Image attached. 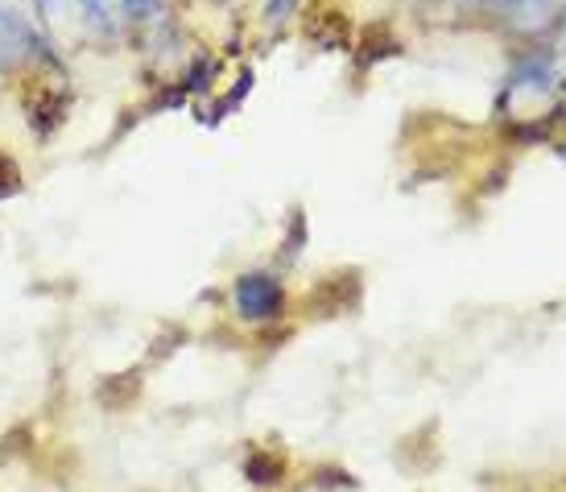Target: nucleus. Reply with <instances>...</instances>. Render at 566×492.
Wrapping results in <instances>:
<instances>
[{
	"label": "nucleus",
	"instance_id": "f257e3e1",
	"mask_svg": "<svg viewBox=\"0 0 566 492\" xmlns=\"http://www.w3.org/2000/svg\"><path fill=\"white\" fill-rule=\"evenodd\" d=\"M232 299H237L240 318H249V323H269L285 311V290L273 273H240Z\"/></svg>",
	"mask_w": 566,
	"mask_h": 492
},
{
	"label": "nucleus",
	"instance_id": "f03ea898",
	"mask_svg": "<svg viewBox=\"0 0 566 492\" xmlns=\"http://www.w3.org/2000/svg\"><path fill=\"white\" fill-rule=\"evenodd\" d=\"M33 46H38V38H33L30 25H25L13 9H4V4H0V71L17 66Z\"/></svg>",
	"mask_w": 566,
	"mask_h": 492
},
{
	"label": "nucleus",
	"instance_id": "7ed1b4c3",
	"mask_svg": "<svg viewBox=\"0 0 566 492\" xmlns=\"http://www.w3.org/2000/svg\"><path fill=\"white\" fill-rule=\"evenodd\" d=\"M244 477L252 484H277L285 477V460L282 456H273V451H252L249 463H244Z\"/></svg>",
	"mask_w": 566,
	"mask_h": 492
},
{
	"label": "nucleus",
	"instance_id": "20e7f679",
	"mask_svg": "<svg viewBox=\"0 0 566 492\" xmlns=\"http://www.w3.org/2000/svg\"><path fill=\"white\" fill-rule=\"evenodd\" d=\"M75 4H80V9H83V17H87V21H92V25H99V30H108V25H112L108 4H104V0H75Z\"/></svg>",
	"mask_w": 566,
	"mask_h": 492
},
{
	"label": "nucleus",
	"instance_id": "39448f33",
	"mask_svg": "<svg viewBox=\"0 0 566 492\" xmlns=\"http://www.w3.org/2000/svg\"><path fill=\"white\" fill-rule=\"evenodd\" d=\"M21 191V175H17V166L9 158H0V199H9V195Z\"/></svg>",
	"mask_w": 566,
	"mask_h": 492
},
{
	"label": "nucleus",
	"instance_id": "423d86ee",
	"mask_svg": "<svg viewBox=\"0 0 566 492\" xmlns=\"http://www.w3.org/2000/svg\"><path fill=\"white\" fill-rule=\"evenodd\" d=\"M294 4H298V0H265V13H269V21H273V25H282L285 17L294 13Z\"/></svg>",
	"mask_w": 566,
	"mask_h": 492
},
{
	"label": "nucleus",
	"instance_id": "0eeeda50",
	"mask_svg": "<svg viewBox=\"0 0 566 492\" xmlns=\"http://www.w3.org/2000/svg\"><path fill=\"white\" fill-rule=\"evenodd\" d=\"M120 4H125V13H133V17H149L161 0H120Z\"/></svg>",
	"mask_w": 566,
	"mask_h": 492
},
{
	"label": "nucleus",
	"instance_id": "6e6552de",
	"mask_svg": "<svg viewBox=\"0 0 566 492\" xmlns=\"http://www.w3.org/2000/svg\"><path fill=\"white\" fill-rule=\"evenodd\" d=\"M554 59L566 63V13H563V25H558V50H554Z\"/></svg>",
	"mask_w": 566,
	"mask_h": 492
},
{
	"label": "nucleus",
	"instance_id": "1a4fd4ad",
	"mask_svg": "<svg viewBox=\"0 0 566 492\" xmlns=\"http://www.w3.org/2000/svg\"><path fill=\"white\" fill-rule=\"evenodd\" d=\"M496 4H504V9H525V4H534V0H496Z\"/></svg>",
	"mask_w": 566,
	"mask_h": 492
}]
</instances>
